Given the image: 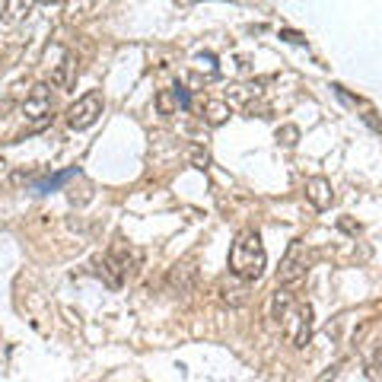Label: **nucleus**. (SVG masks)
<instances>
[{"label":"nucleus","mask_w":382,"mask_h":382,"mask_svg":"<svg viewBox=\"0 0 382 382\" xmlns=\"http://www.w3.org/2000/svg\"><path fill=\"white\" fill-rule=\"evenodd\" d=\"M204 118H207L210 128H220L223 121L229 118V105H227V102H217V99L207 102V105H204Z\"/></svg>","instance_id":"nucleus-9"},{"label":"nucleus","mask_w":382,"mask_h":382,"mask_svg":"<svg viewBox=\"0 0 382 382\" xmlns=\"http://www.w3.org/2000/svg\"><path fill=\"white\" fill-rule=\"evenodd\" d=\"M223 299L233 306H242L245 303V286H229V290H223Z\"/></svg>","instance_id":"nucleus-16"},{"label":"nucleus","mask_w":382,"mask_h":382,"mask_svg":"<svg viewBox=\"0 0 382 382\" xmlns=\"http://www.w3.org/2000/svg\"><path fill=\"white\" fill-rule=\"evenodd\" d=\"M156 108H160V115H175V108H179V96H175V90L156 93Z\"/></svg>","instance_id":"nucleus-11"},{"label":"nucleus","mask_w":382,"mask_h":382,"mask_svg":"<svg viewBox=\"0 0 382 382\" xmlns=\"http://www.w3.org/2000/svg\"><path fill=\"white\" fill-rule=\"evenodd\" d=\"M195 277H197L195 264H191V262H182V264H175V268L169 271V286H172L175 293H188L191 286H195Z\"/></svg>","instance_id":"nucleus-7"},{"label":"nucleus","mask_w":382,"mask_h":382,"mask_svg":"<svg viewBox=\"0 0 382 382\" xmlns=\"http://www.w3.org/2000/svg\"><path fill=\"white\" fill-rule=\"evenodd\" d=\"M175 4H191V0H175Z\"/></svg>","instance_id":"nucleus-19"},{"label":"nucleus","mask_w":382,"mask_h":382,"mask_svg":"<svg viewBox=\"0 0 382 382\" xmlns=\"http://www.w3.org/2000/svg\"><path fill=\"white\" fill-rule=\"evenodd\" d=\"M268 268V252L255 229H242L229 245V271L239 281H258Z\"/></svg>","instance_id":"nucleus-1"},{"label":"nucleus","mask_w":382,"mask_h":382,"mask_svg":"<svg viewBox=\"0 0 382 382\" xmlns=\"http://www.w3.org/2000/svg\"><path fill=\"white\" fill-rule=\"evenodd\" d=\"M99 115H102V93L93 90V93L80 96V99L67 108V125H71L73 131H86V128H93L96 121H99Z\"/></svg>","instance_id":"nucleus-3"},{"label":"nucleus","mask_w":382,"mask_h":382,"mask_svg":"<svg viewBox=\"0 0 382 382\" xmlns=\"http://www.w3.org/2000/svg\"><path fill=\"white\" fill-rule=\"evenodd\" d=\"M32 6H36V0H10V4H6V23H13L16 16L29 13Z\"/></svg>","instance_id":"nucleus-12"},{"label":"nucleus","mask_w":382,"mask_h":382,"mask_svg":"<svg viewBox=\"0 0 382 382\" xmlns=\"http://www.w3.org/2000/svg\"><path fill=\"white\" fill-rule=\"evenodd\" d=\"M312 325H316V319H312V306L309 303L293 306V309L284 316V329H286V334H290V344L293 347H306V344H309Z\"/></svg>","instance_id":"nucleus-5"},{"label":"nucleus","mask_w":382,"mask_h":382,"mask_svg":"<svg viewBox=\"0 0 382 382\" xmlns=\"http://www.w3.org/2000/svg\"><path fill=\"white\" fill-rule=\"evenodd\" d=\"M306 197H309V204L316 210H329L334 204L331 182L325 179V175H312V179H306Z\"/></svg>","instance_id":"nucleus-6"},{"label":"nucleus","mask_w":382,"mask_h":382,"mask_svg":"<svg viewBox=\"0 0 382 382\" xmlns=\"http://www.w3.org/2000/svg\"><path fill=\"white\" fill-rule=\"evenodd\" d=\"M23 115L32 118L29 131H42L48 121H51V86L48 83L32 86V93L26 96V102H23Z\"/></svg>","instance_id":"nucleus-2"},{"label":"nucleus","mask_w":382,"mask_h":382,"mask_svg":"<svg viewBox=\"0 0 382 382\" xmlns=\"http://www.w3.org/2000/svg\"><path fill=\"white\" fill-rule=\"evenodd\" d=\"M73 175H77V169H67V172H61V175H51V179L38 182V191H51V188H61V185H64V182H71Z\"/></svg>","instance_id":"nucleus-13"},{"label":"nucleus","mask_w":382,"mask_h":382,"mask_svg":"<svg viewBox=\"0 0 382 382\" xmlns=\"http://www.w3.org/2000/svg\"><path fill=\"white\" fill-rule=\"evenodd\" d=\"M191 166H195V169H207L210 166V153H207V150H201V147L191 150Z\"/></svg>","instance_id":"nucleus-15"},{"label":"nucleus","mask_w":382,"mask_h":382,"mask_svg":"<svg viewBox=\"0 0 382 382\" xmlns=\"http://www.w3.org/2000/svg\"><path fill=\"white\" fill-rule=\"evenodd\" d=\"M197 67L207 71V77H217V58L214 54H197Z\"/></svg>","instance_id":"nucleus-17"},{"label":"nucleus","mask_w":382,"mask_h":382,"mask_svg":"<svg viewBox=\"0 0 382 382\" xmlns=\"http://www.w3.org/2000/svg\"><path fill=\"white\" fill-rule=\"evenodd\" d=\"M277 140H281L284 147H293V143L299 140V128H296V125H284V128H277Z\"/></svg>","instance_id":"nucleus-14"},{"label":"nucleus","mask_w":382,"mask_h":382,"mask_svg":"<svg viewBox=\"0 0 382 382\" xmlns=\"http://www.w3.org/2000/svg\"><path fill=\"white\" fill-rule=\"evenodd\" d=\"M42 4H58V0H42Z\"/></svg>","instance_id":"nucleus-20"},{"label":"nucleus","mask_w":382,"mask_h":382,"mask_svg":"<svg viewBox=\"0 0 382 382\" xmlns=\"http://www.w3.org/2000/svg\"><path fill=\"white\" fill-rule=\"evenodd\" d=\"M175 96H179V105H182V108H188V105H191V99H188V90H185V86H175Z\"/></svg>","instance_id":"nucleus-18"},{"label":"nucleus","mask_w":382,"mask_h":382,"mask_svg":"<svg viewBox=\"0 0 382 382\" xmlns=\"http://www.w3.org/2000/svg\"><path fill=\"white\" fill-rule=\"evenodd\" d=\"M290 309H293V296H290L286 290H281V286H277V293L271 296V319H274V322H281V319H284Z\"/></svg>","instance_id":"nucleus-8"},{"label":"nucleus","mask_w":382,"mask_h":382,"mask_svg":"<svg viewBox=\"0 0 382 382\" xmlns=\"http://www.w3.org/2000/svg\"><path fill=\"white\" fill-rule=\"evenodd\" d=\"M306 271H309V252H306V242H290V249H286L281 268H277V284H296L306 277Z\"/></svg>","instance_id":"nucleus-4"},{"label":"nucleus","mask_w":382,"mask_h":382,"mask_svg":"<svg viewBox=\"0 0 382 382\" xmlns=\"http://www.w3.org/2000/svg\"><path fill=\"white\" fill-rule=\"evenodd\" d=\"M71 71H73V58L64 51V54H61V64H54V73H51L54 86H67V83H71Z\"/></svg>","instance_id":"nucleus-10"}]
</instances>
